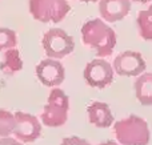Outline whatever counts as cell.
Returning a JSON list of instances; mask_svg holds the SVG:
<instances>
[{
  "mask_svg": "<svg viewBox=\"0 0 152 145\" xmlns=\"http://www.w3.org/2000/svg\"><path fill=\"white\" fill-rule=\"evenodd\" d=\"M81 39L88 47L94 48L97 57L112 55L116 47V33L102 19H92L81 27Z\"/></svg>",
  "mask_w": 152,
  "mask_h": 145,
  "instance_id": "obj_1",
  "label": "cell"
},
{
  "mask_svg": "<svg viewBox=\"0 0 152 145\" xmlns=\"http://www.w3.org/2000/svg\"><path fill=\"white\" fill-rule=\"evenodd\" d=\"M113 132L121 145H148L151 137L147 121L136 115L116 121Z\"/></svg>",
  "mask_w": 152,
  "mask_h": 145,
  "instance_id": "obj_2",
  "label": "cell"
},
{
  "mask_svg": "<svg viewBox=\"0 0 152 145\" xmlns=\"http://www.w3.org/2000/svg\"><path fill=\"white\" fill-rule=\"evenodd\" d=\"M69 111V99L60 88H53L48 96V103L43 108L42 121L51 128L61 127L67 123Z\"/></svg>",
  "mask_w": 152,
  "mask_h": 145,
  "instance_id": "obj_3",
  "label": "cell"
},
{
  "mask_svg": "<svg viewBox=\"0 0 152 145\" xmlns=\"http://www.w3.org/2000/svg\"><path fill=\"white\" fill-rule=\"evenodd\" d=\"M28 5L32 17L40 23L58 24L71 11L67 0H29Z\"/></svg>",
  "mask_w": 152,
  "mask_h": 145,
  "instance_id": "obj_4",
  "label": "cell"
},
{
  "mask_svg": "<svg viewBox=\"0 0 152 145\" xmlns=\"http://www.w3.org/2000/svg\"><path fill=\"white\" fill-rule=\"evenodd\" d=\"M44 52L51 59H63L74 52L75 41L61 28H51L44 33L42 40Z\"/></svg>",
  "mask_w": 152,
  "mask_h": 145,
  "instance_id": "obj_5",
  "label": "cell"
},
{
  "mask_svg": "<svg viewBox=\"0 0 152 145\" xmlns=\"http://www.w3.org/2000/svg\"><path fill=\"white\" fill-rule=\"evenodd\" d=\"M84 80L92 88L103 89L113 81V69L104 59H95L84 68Z\"/></svg>",
  "mask_w": 152,
  "mask_h": 145,
  "instance_id": "obj_6",
  "label": "cell"
},
{
  "mask_svg": "<svg viewBox=\"0 0 152 145\" xmlns=\"http://www.w3.org/2000/svg\"><path fill=\"white\" fill-rule=\"evenodd\" d=\"M15 128L12 135L20 143H34L42 135V124L37 117L26 112H16L15 115Z\"/></svg>",
  "mask_w": 152,
  "mask_h": 145,
  "instance_id": "obj_7",
  "label": "cell"
},
{
  "mask_svg": "<svg viewBox=\"0 0 152 145\" xmlns=\"http://www.w3.org/2000/svg\"><path fill=\"white\" fill-rule=\"evenodd\" d=\"M147 68L143 56L135 51H126L116 56L113 61V71L120 76H139Z\"/></svg>",
  "mask_w": 152,
  "mask_h": 145,
  "instance_id": "obj_8",
  "label": "cell"
},
{
  "mask_svg": "<svg viewBox=\"0 0 152 145\" xmlns=\"http://www.w3.org/2000/svg\"><path fill=\"white\" fill-rule=\"evenodd\" d=\"M36 76L45 87H58L64 81L66 71L56 59H44L36 65Z\"/></svg>",
  "mask_w": 152,
  "mask_h": 145,
  "instance_id": "obj_9",
  "label": "cell"
},
{
  "mask_svg": "<svg viewBox=\"0 0 152 145\" xmlns=\"http://www.w3.org/2000/svg\"><path fill=\"white\" fill-rule=\"evenodd\" d=\"M131 9V0H99V13L103 20L116 23L123 20Z\"/></svg>",
  "mask_w": 152,
  "mask_h": 145,
  "instance_id": "obj_10",
  "label": "cell"
},
{
  "mask_svg": "<svg viewBox=\"0 0 152 145\" xmlns=\"http://www.w3.org/2000/svg\"><path fill=\"white\" fill-rule=\"evenodd\" d=\"M87 115H88V121L97 128H108L115 121L111 108L105 103L100 101H94L87 108Z\"/></svg>",
  "mask_w": 152,
  "mask_h": 145,
  "instance_id": "obj_11",
  "label": "cell"
},
{
  "mask_svg": "<svg viewBox=\"0 0 152 145\" xmlns=\"http://www.w3.org/2000/svg\"><path fill=\"white\" fill-rule=\"evenodd\" d=\"M136 99L142 105H152V73H140L135 81Z\"/></svg>",
  "mask_w": 152,
  "mask_h": 145,
  "instance_id": "obj_12",
  "label": "cell"
},
{
  "mask_svg": "<svg viewBox=\"0 0 152 145\" xmlns=\"http://www.w3.org/2000/svg\"><path fill=\"white\" fill-rule=\"evenodd\" d=\"M21 69H23V60L20 57V52L16 48L5 49L0 63V71L7 76H11Z\"/></svg>",
  "mask_w": 152,
  "mask_h": 145,
  "instance_id": "obj_13",
  "label": "cell"
},
{
  "mask_svg": "<svg viewBox=\"0 0 152 145\" xmlns=\"http://www.w3.org/2000/svg\"><path fill=\"white\" fill-rule=\"evenodd\" d=\"M136 24L140 36L147 41H152V5L137 13Z\"/></svg>",
  "mask_w": 152,
  "mask_h": 145,
  "instance_id": "obj_14",
  "label": "cell"
},
{
  "mask_svg": "<svg viewBox=\"0 0 152 145\" xmlns=\"http://www.w3.org/2000/svg\"><path fill=\"white\" fill-rule=\"evenodd\" d=\"M13 128H15L13 113L5 111V109H0V136L7 137V136L12 135Z\"/></svg>",
  "mask_w": 152,
  "mask_h": 145,
  "instance_id": "obj_15",
  "label": "cell"
},
{
  "mask_svg": "<svg viewBox=\"0 0 152 145\" xmlns=\"http://www.w3.org/2000/svg\"><path fill=\"white\" fill-rule=\"evenodd\" d=\"M16 44H18L16 32L5 27H0V51L15 48Z\"/></svg>",
  "mask_w": 152,
  "mask_h": 145,
  "instance_id": "obj_16",
  "label": "cell"
},
{
  "mask_svg": "<svg viewBox=\"0 0 152 145\" xmlns=\"http://www.w3.org/2000/svg\"><path fill=\"white\" fill-rule=\"evenodd\" d=\"M60 145H91L87 140L80 138L77 136H72V137H66L63 138Z\"/></svg>",
  "mask_w": 152,
  "mask_h": 145,
  "instance_id": "obj_17",
  "label": "cell"
},
{
  "mask_svg": "<svg viewBox=\"0 0 152 145\" xmlns=\"http://www.w3.org/2000/svg\"><path fill=\"white\" fill-rule=\"evenodd\" d=\"M0 145H24V144H21L20 141L16 140V138H12V137H10V136H7V137L0 138Z\"/></svg>",
  "mask_w": 152,
  "mask_h": 145,
  "instance_id": "obj_18",
  "label": "cell"
},
{
  "mask_svg": "<svg viewBox=\"0 0 152 145\" xmlns=\"http://www.w3.org/2000/svg\"><path fill=\"white\" fill-rule=\"evenodd\" d=\"M97 145H119V144H118V143H115V141H112V140H108V141L100 143V144H97Z\"/></svg>",
  "mask_w": 152,
  "mask_h": 145,
  "instance_id": "obj_19",
  "label": "cell"
},
{
  "mask_svg": "<svg viewBox=\"0 0 152 145\" xmlns=\"http://www.w3.org/2000/svg\"><path fill=\"white\" fill-rule=\"evenodd\" d=\"M131 1H136V3H142V4H145V3H150L151 0H131Z\"/></svg>",
  "mask_w": 152,
  "mask_h": 145,
  "instance_id": "obj_20",
  "label": "cell"
},
{
  "mask_svg": "<svg viewBox=\"0 0 152 145\" xmlns=\"http://www.w3.org/2000/svg\"><path fill=\"white\" fill-rule=\"evenodd\" d=\"M80 1H83V3H96V1H99V0H80Z\"/></svg>",
  "mask_w": 152,
  "mask_h": 145,
  "instance_id": "obj_21",
  "label": "cell"
}]
</instances>
